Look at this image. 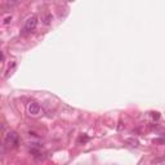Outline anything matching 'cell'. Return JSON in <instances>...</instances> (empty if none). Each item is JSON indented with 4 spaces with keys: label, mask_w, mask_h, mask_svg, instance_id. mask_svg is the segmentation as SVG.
<instances>
[{
    "label": "cell",
    "mask_w": 165,
    "mask_h": 165,
    "mask_svg": "<svg viewBox=\"0 0 165 165\" xmlns=\"http://www.w3.org/2000/svg\"><path fill=\"white\" fill-rule=\"evenodd\" d=\"M126 142H128V143H132L130 146H135V147L138 146V141H137V139H128Z\"/></svg>",
    "instance_id": "obj_5"
},
{
    "label": "cell",
    "mask_w": 165,
    "mask_h": 165,
    "mask_svg": "<svg viewBox=\"0 0 165 165\" xmlns=\"http://www.w3.org/2000/svg\"><path fill=\"white\" fill-rule=\"evenodd\" d=\"M27 111L31 116H36V115L40 113V105L36 102H30L27 106Z\"/></svg>",
    "instance_id": "obj_3"
},
{
    "label": "cell",
    "mask_w": 165,
    "mask_h": 165,
    "mask_svg": "<svg viewBox=\"0 0 165 165\" xmlns=\"http://www.w3.org/2000/svg\"><path fill=\"white\" fill-rule=\"evenodd\" d=\"M41 21H43V23H44L45 26L51 25V22L53 21V17H52V14H51V13H45V14H43V17H41Z\"/></svg>",
    "instance_id": "obj_4"
},
{
    "label": "cell",
    "mask_w": 165,
    "mask_h": 165,
    "mask_svg": "<svg viewBox=\"0 0 165 165\" xmlns=\"http://www.w3.org/2000/svg\"><path fill=\"white\" fill-rule=\"evenodd\" d=\"M18 135L14 133V132H8L6 134H4V143L5 145H9L13 147H17L18 146Z\"/></svg>",
    "instance_id": "obj_2"
},
{
    "label": "cell",
    "mask_w": 165,
    "mask_h": 165,
    "mask_svg": "<svg viewBox=\"0 0 165 165\" xmlns=\"http://www.w3.org/2000/svg\"><path fill=\"white\" fill-rule=\"evenodd\" d=\"M38 26V17L36 16H31L26 19L25 26H23V31L25 32H32L35 31V28Z\"/></svg>",
    "instance_id": "obj_1"
},
{
    "label": "cell",
    "mask_w": 165,
    "mask_h": 165,
    "mask_svg": "<svg viewBox=\"0 0 165 165\" xmlns=\"http://www.w3.org/2000/svg\"><path fill=\"white\" fill-rule=\"evenodd\" d=\"M10 19H12V17H6V18L4 19V25H8V23L10 22Z\"/></svg>",
    "instance_id": "obj_6"
}]
</instances>
